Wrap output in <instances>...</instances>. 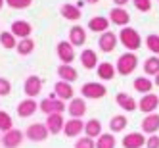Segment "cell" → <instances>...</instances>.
<instances>
[{
    "label": "cell",
    "mask_w": 159,
    "mask_h": 148,
    "mask_svg": "<svg viewBox=\"0 0 159 148\" xmlns=\"http://www.w3.org/2000/svg\"><path fill=\"white\" fill-rule=\"evenodd\" d=\"M136 64H138V58H136L132 52H127V54H123L121 58L117 60V71L121 75H130L134 71Z\"/></svg>",
    "instance_id": "cell-1"
},
{
    "label": "cell",
    "mask_w": 159,
    "mask_h": 148,
    "mask_svg": "<svg viewBox=\"0 0 159 148\" xmlns=\"http://www.w3.org/2000/svg\"><path fill=\"white\" fill-rule=\"evenodd\" d=\"M119 37H121V42H123L129 50H138V48H140V44H142L140 35L136 33V29H130V27L123 29Z\"/></svg>",
    "instance_id": "cell-2"
},
{
    "label": "cell",
    "mask_w": 159,
    "mask_h": 148,
    "mask_svg": "<svg viewBox=\"0 0 159 148\" xmlns=\"http://www.w3.org/2000/svg\"><path fill=\"white\" fill-rule=\"evenodd\" d=\"M27 139L29 141H33V142H42V141H46L48 139V135H50V131H48V127L44 123H33L31 127L27 129Z\"/></svg>",
    "instance_id": "cell-3"
},
{
    "label": "cell",
    "mask_w": 159,
    "mask_h": 148,
    "mask_svg": "<svg viewBox=\"0 0 159 148\" xmlns=\"http://www.w3.org/2000/svg\"><path fill=\"white\" fill-rule=\"evenodd\" d=\"M81 93H83V96L84 98H92V100H98V98H102L106 93H107V88L102 85V83H84L83 85V88H81Z\"/></svg>",
    "instance_id": "cell-4"
},
{
    "label": "cell",
    "mask_w": 159,
    "mask_h": 148,
    "mask_svg": "<svg viewBox=\"0 0 159 148\" xmlns=\"http://www.w3.org/2000/svg\"><path fill=\"white\" fill-rule=\"evenodd\" d=\"M40 110H42V113L52 116V113H61L65 110V104H63V100L56 98V96H48L46 100L40 102Z\"/></svg>",
    "instance_id": "cell-5"
},
{
    "label": "cell",
    "mask_w": 159,
    "mask_h": 148,
    "mask_svg": "<svg viewBox=\"0 0 159 148\" xmlns=\"http://www.w3.org/2000/svg\"><path fill=\"white\" fill-rule=\"evenodd\" d=\"M67 112L71 113L73 119H81L84 113H86V104L83 98H71L69 106H67Z\"/></svg>",
    "instance_id": "cell-6"
},
{
    "label": "cell",
    "mask_w": 159,
    "mask_h": 148,
    "mask_svg": "<svg viewBox=\"0 0 159 148\" xmlns=\"http://www.w3.org/2000/svg\"><path fill=\"white\" fill-rule=\"evenodd\" d=\"M21 141H23V133H21L19 129H12V131H8L2 136V144L6 148H17L21 144Z\"/></svg>",
    "instance_id": "cell-7"
},
{
    "label": "cell",
    "mask_w": 159,
    "mask_h": 148,
    "mask_svg": "<svg viewBox=\"0 0 159 148\" xmlns=\"http://www.w3.org/2000/svg\"><path fill=\"white\" fill-rule=\"evenodd\" d=\"M142 131L150 135H155L159 131V113H148L142 119Z\"/></svg>",
    "instance_id": "cell-8"
},
{
    "label": "cell",
    "mask_w": 159,
    "mask_h": 148,
    "mask_svg": "<svg viewBox=\"0 0 159 148\" xmlns=\"http://www.w3.org/2000/svg\"><path fill=\"white\" fill-rule=\"evenodd\" d=\"M159 106V98L152 93V94H144V98H140V104L138 108L144 112V113H152L153 110H157Z\"/></svg>",
    "instance_id": "cell-9"
},
{
    "label": "cell",
    "mask_w": 159,
    "mask_h": 148,
    "mask_svg": "<svg viewBox=\"0 0 159 148\" xmlns=\"http://www.w3.org/2000/svg\"><path fill=\"white\" fill-rule=\"evenodd\" d=\"M123 146L125 148H142L146 146V139L142 133H129L123 139Z\"/></svg>",
    "instance_id": "cell-10"
},
{
    "label": "cell",
    "mask_w": 159,
    "mask_h": 148,
    "mask_svg": "<svg viewBox=\"0 0 159 148\" xmlns=\"http://www.w3.org/2000/svg\"><path fill=\"white\" fill-rule=\"evenodd\" d=\"M100 48L104 50V52H113L115 50V44H117V35L115 33H109V31H106L104 35L100 37Z\"/></svg>",
    "instance_id": "cell-11"
},
{
    "label": "cell",
    "mask_w": 159,
    "mask_h": 148,
    "mask_svg": "<svg viewBox=\"0 0 159 148\" xmlns=\"http://www.w3.org/2000/svg\"><path fill=\"white\" fill-rule=\"evenodd\" d=\"M63 125H65V121L61 117V113H52V116H48V119H46V127H48V131L52 135H58L60 131H63Z\"/></svg>",
    "instance_id": "cell-12"
},
{
    "label": "cell",
    "mask_w": 159,
    "mask_h": 148,
    "mask_svg": "<svg viewBox=\"0 0 159 148\" xmlns=\"http://www.w3.org/2000/svg\"><path fill=\"white\" fill-rule=\"evenodd\" d=\"M58 56H60L61 62H65L67 65H69V62L75 60L73 44H71V42H60V44H58Z\"/></svg>",
    "instance_id": "cell-13"
},
{
    "label": "cell",
    "mask_w": 159,
    "mask_h": 148,
    "mask_svg": "<svg viewBox=\"0 0 159 148\" xmlns=\"http://www.w3.org/2000/svg\"><path fill=\"white\" fill-rule=\"evenodd\" d=\"M25 94L27 96H37L40 93V88H42V81H40V77L37 75H31L27 81H25Z\"/></svg>",
    "instance_id": "cell-14"
},
{
    "label": "cell",
    "mask_w": 159,
    "mask_h": 148,
    "mask_svg": "<svg viewBox=\"0 0 159 148\" xmlns=\"http://www.w3.org/2000/svg\"><path fill=\"white\" fill-rule=\"evenodd\" d=\"M81 131H84V123L81 121V119H69L65 125H63V133H65V136H77Z\"/></svg>",
    "instance_id": "cell-15"
},
{
    "label": "cell",
    "mask_w": 159,
    "mask_h": 148,
    "mask_svg": "<svg viewBox=\"0 0 159 148\" xmlns=\"http://www.w3.org/2000/svg\"><path fill=\"white\" fill-rule=\"evenodd\" d=\"M37 102L33 100V98H27L23 102H19V106H17V113H19V117H29L33 116V113L37 112Z\"/></svg>",
    "instance_id": "cell-16"
},
{
    "label": "cell",
    "mask_w": 159,
    "mask_h": 148,
    "mask_svg": "<svg viewBox=\"0 0 159 148\" xmlns=\"http://www.w3.org/2000/svg\"><path fill=\"white\" fill-rule=\"evenodd\" d=\"M81 64L86 67V69H92V67H96V65H98V56H96V52H94L92 48L83 50V54H81Z\"/></svg>",
    "instance_id": "cell-17"
},
{
    "label": "cell",
    "mask_w": 159,
    "mask_h": 148,
    "mask_svg": "<svg viewBox=\"0 0 159 148\" xmlns=\"http://www.w3.org/2000/svg\"><path fill=\"white\" fill-rule=\"evenodd\" d=\"M109 19L113 21V23H117V25H127L130 16H129V12H125L123 8H113L111 14H109Z\"/></svg>",
    "instance_id": "cell-18"
},
{
    "label": "cell",
    "mask_w": 159,
    "mask_h": 148,
    "mask_svg": "<svg viewBox=\"0 0 159 148\" xmlns=\"http://www.w3.org/2000/svg\"><path fill=\"white\" fill-rule=\"evenodd\" d=\"M115 98H117V104H119L123 110H127V112H134V110H136V102H134V98H132L130 94L119 93Z\"/></svg>",
    "instance_id": "cell-19"
},
{
    "label": "cell",
    "mask_w": 159,
    "mask_h": 148,
    "mask_svg": "<svg viewBox=\"0 0 159 148\" xmlns=\"http://www.w3.org/2000/svg\"><path fill=\"white\" fill-rule=\"evenodd\" d=\"M84 133L86 136H90V139H96V136L102 135V123L98 119H90L84 123Z\"/></svg>",
    "instance_id": "cell-20"
},
{
    "label": "cell",
    "mask_w": 159,
    "mask_h": 148,
    "mask_svg": "<svg viewBox=\"0 0 159 148\" xmlns=\"http://www.w3.org/2000/svg\"><path fill=\"white\" fill-rule=\"evenodd\" d=\"M58 73H60V77L63 79L65 83H71V81H75V79L79 77V73H77V69H75V67L67 65V64L58 67Z\"/></svg>",
    "instance_id": "cell-21"
},
{
    "label": "cell",
    "mask_w": 159,
    "mask_h": 148,
    "mask_svg": "<svg viewBox=\"0 0 159 148\" xmlns=\"http://www.w3.org/2000/svg\"><path fill=\"white\" fill-rule=\"evenodd\" d=\"M12 33L16 37H29L31 35V25L27 21H14L12 23Z\"/></svg>",
    "instance_id": "cell-22"
},
{
    "label": "cell",
    "mask_w": 159,
    "mask_h": 148,
    "mask_svg": "<svg viewBox=\"0 0 159 148\" xmlns=\"http://www.w3.org/2000/svg\"><path fill=\"white\" fill-rule=\"evenodd\" d=\"M69 37H71V44H75V46H81V44H84L86 41V35H84V29L75 25L71 31H69Z\"/></svg>",
    "instance_id": "cell-23"
},
{
    "label": "cell",
    "mask_w": 159,
    "mask_h": 148,
    "mask_svg": "<svg viewBox=\"0 0 159 148\" xmlns=\"http://www.w3.org/2000/svg\"><path fill=\"white\" fill-rule=\"evenodd\" d=\"M98 77L104 79V81H109V79L115 77V67H113L111 64H107V62L100 64L98 65Z\"/></svg>",
    "instance_id": "cell-24"
},
{
    "label": "cell",
    "mask_w": 159,
    "mask_h": 148,
    "mask_svg": "<svg viewBox=\"0 0 159 148\" xmlns=\"http://www.w3.org/2000/svg\"><path fill=\"white\" fill-rule=\"evenodd\" d=\"M107 25H109V21H107L106 17H102V16H96V17H92V19L88 21L90 31H96V33H100V31H107Z\"/></svg>",
    "instance_id": "cell-25"
},
{
    "label": "cell",
    "mask_w": 159,
    "mask_h": 148,
    "mask_svg": "<svg viewBox=\"0 0 159 148\" xmlns=\"http://www.w3.org/2000/svg\"><path fill=\"white\" fill-rule=\"evenodd\" d=\"M61 16H63L65 19L77 21L79 17H81V10H79L77 6H73V4H63V6H61Z\"/></svg>",
    "instance_id": "cell-26"
},
{
    "label": "cell",
    "mask_w": 159,
    "mask_h": 148,
    "mask_svg": "<svg viewBox=\"0 0 159 148\" xmlns=\"http://www.w3.org/2000/svg\"><path fill=\"white\" fill-rule=\"evenodd\" d=\"M56 94L60 96V100H67V98H73V88L69 83H56Z\"/></svg>",
    "instance_id": "cell-27"
},
{
    "label": "cell",
    "mask_w": 159,
    "mask_h": 148,
    "mask_svg": "<svg viewBox=\"0 0 159 148\" xmlns=\"http://www.w3.org/2000/svg\"><path fill=\"white\" fill-rule=\"evenodd\" d=\"M96 148H115V136L109 133H102L96 141Z\"/></svg>",
    "instance_id": "cell-28"
},
{
    "label": "cell",
    "mask_w": 159,
    "mask_h": 148,
    "mask_svg": "<svg viewBox=\"0 0 159 148\" xmlns=\"http://www.w3.org/2000/svg\"><path fill=\"white\" fill-rule=\"evenodd\" d=\"M127 117L125 116H115V117H111V121H109V129L113 131V133H121L125 127H127Z\"/></svg>",
    "instance_id": "cell-29"
},
{
    "label": "cell",
    "mask_w": 159,
    "mask_h": 148,
    "mask_svg": "<svg viewBox=\"0 0 159 148\" xmlns=\"http://www.w3.org/2000/svg\"><path fill=\"white\" fill-rule=\"evenodd\" d=\"M152 85L153 83L146 77H136V81H134V88L138 90V93H144V94H148L152 90Z\"/></svg>",
    "instance_id": "cell-30"
},
{
    "label": "cell",
    "mask_w": 159,
    "mask_h": 148,
    "mask_svg": "<svg viewBox=\"0 0 159 148\" xmlns=\"http://www.w3.org/2000/svg\"><path fill=\"white\" fill-rule=\"evenodd\" d=\"M144 71L148 75H157L159 73V58L152 56V58H148L146 64H144Z\"/></svg>",
    "instance_id": "cell-31"
},
{
    "label": "cell",
    "mask_w": 159,
    "mask_h": 148,
    "mask_svg": "<svg viewBox=\"0 0 159 148\" xmlns=\"http://www.w3.org/2000/svg\"><path fill=\"white\" fill-rule=\"evenodd\" d=\"M0 131H12V117H10V113L6 112H0Z\"/></svg>",
    "instance_id": "cell-32"
},
{
    "label": "cell",
    "mask_w": 159,
    "mask_h": 148,
    "mask_svg": "<svg viewBox=\"0 0 159 148\" xmlns=\"http://www.w3.org/2000/svg\"><path fill=\"white\" fill-rule=\"evenodd\" d=\"M33 48H35V42H33L31 39H23L19 44H17V50H19V54H29V52H33Z\"/></svg>",
    "instance_id": "cell-33"
},
{
    "label": "cell",
    "mask_w": 159,
    "mask_h": 148,
    "mask_svg": "<svg viewBox=\"0 0 159 148\" xmlns=\"http://www.w3.org/2000/svg\"><path fill=\"white\" fill-rule=\"evenodd\" d=\"M0 42H2L4 48H14V46H16V39H14L12 33H8V31L0 35Z\"/></svg>",
    "instance_id": "cell-34"
},
{
    "label": "cell",
    "mask_w": 159,
    "mask_h": 148,
    "mask_svg": "<svg viewBox=\"0 0 159 148\" xmlns=\"http://www.w3.org/2000/svg\"><path fill=\"white\" fill-rule=\"evenodd\" d=\"M75 148H96V142L94 139H90V136H83V139H79Z\"/></svg>",
    "instance_id": "cell-35"
},
{
    "label": "cell",
    "mask_w": 159,
    "mask_h": 148,
    "mask_svg": "<svg viewBox=\"0 0 159 148\" xmlns=\"http://www.w3.org/2000/svg\"><path fill=\"white\" fill-rule=\"evenodd\" d=\"M6 2H8V6H12V8H16V10H23V8L31 6L33 0H6Z\"/></svg>",
    "instance_id": "cell-36"
},
{
    "label": "cell",
    "mask_w": 159,
    "mask_h": 148,
    "mask_svg": "<svg viewBox=\"0 0 159 148\" xmlns=\"http://www.w3.org/2000/svg\"><path fill=\"white\" fill-rule=\"evenodd\" d=\"M146 44H148V48L152 52H159V37L157 35H150L148 41H146Z\"/></svg>",
    "instance_id": "cell-37"
},
{
    "label": "cell",
    "mask_w": 159,
    "mask_h": 148,
    "mask_svg": "<svg viewBox=\"0 0 159 148\" xmlns=\"http://www.w3.org/2000/svg\"><path fill=\"white\" fill-rule=\"evenodd\" d=\"M132 2H134L136 10H140V12H148V10L152 8V2H150V0H132Z\"/></svg>",
    "instance_id": "cell-38"
},
{
    "label": "cell",
    "mask_w": 159,
    "mask_h": 148,
    "mask_svg": "<svg viewBox=\"0 0 159 148\" xmlns=\"http://www.w3.org/2000/svg\"><path fill=\"white\" fill-rule=\"evenodd\" d=\"M10 90H12V85H10V81H8V79H2V77H0V96L10 94Z\"/></svg>",
    "instance_id": "cell-39"
},
{
    "label": "cell",
    "mask_w": 159,
    "mask_h": 148,
    "mask_svg": "<svg viewBox=\"0 0 159 148\" xmlns=\"http://www.w3.org/2000/svg\"><path fill=\"white\" fill-rule=\"evenodd\" d=\"M146 146L148 148H159V136L157 135H152L150 139L146 141Z\"/></svg>",
    "instance_id": "cell-40"
},
{
    "label": "cell",
    "mask_w": 159,
    "mask_h": 148,
    "mask_svg": "<svg viewBox=\"0 0 159 148\" xmlns=\"http://www.w3.org/2000/svg\"><path fill=\"white\" fill-rule=\"evenodd\" d=\"M113 2H115L117 6H123V4H127V2H129V0H113Z\"/></svg>",
    "instance_id": "cell-41"
},
{
    "label": "cell",
    "mask_w": 159,
    "mask_h": 148,
    "mask_svg": "<svg viewBox=\"0 0 159 148\" xmlns=\"http://www.w3.org/2000/svg\"><path fill=\"white\" fill-rule=\"evenodd\" d=\"M153 85H157V87H159V73L155 75V83H153Z\"/></svg>",
    "instance_id": "cell-42"
},
{
    "label": "cell",
    "mask_w": 159,
    "mask_h": 148,
    "mask_svg": "<svg viewBox=\"0 0 159 148\" xmlns=\"http://www.w3.org/2000/svg\"><path fill=\"white\" fill-rule=\"evenodd\" d=\"M86 2H90V4H96V2H98V0H86Z\"/></svg>",
    "instance_id": "cell-43"
},
{
    "label": "cell",
    "mask_w": 159,
    "mask_h": 148,
    "mask_svg": "<svg viewBox=\"0 0 159 148\" xmlns=\"http://www.w3.org/2000/svg\"><path fill=\"white\" fill-rule=\"evenodd\" d=\"M2 4H4V0H0V8H2Z\"/></svg>",
    "instance_id": "cell-44"
}]
</instances>
